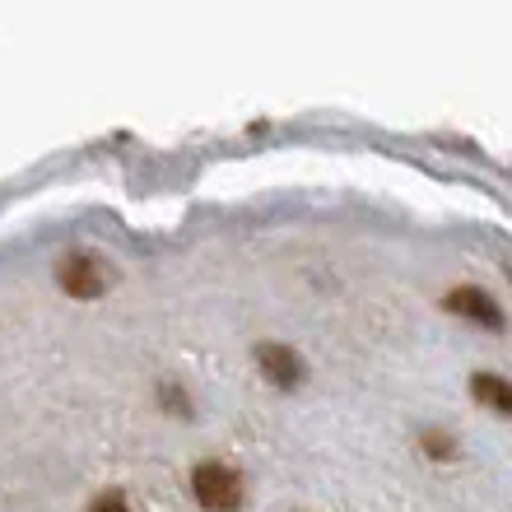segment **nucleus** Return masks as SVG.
Listing matches in <instances>:
<instances>
[{"instance_id":"f257e3e1","label":"nucleus","mask_w":512,"mask_h":512,"mask_svg":"<svg viewBox=\"0 0 512 512\" xmlns=\"http://www.w3.org/2000/svg\"><path fill=\"white\" fill-rule=\"evenodd\" d=\"M191 494L205 512H238L247 499V485L238 466H229V461H201L191 471Z\"/></svg>"},{"instance_id":"f03ea898","label":"nucleus","mask_w":512,"mask_h":512,"mask_svg":"<svg viewBox=\"0 0 512 512\" xmlns=\"http://www.w3.org/2000/svg\"><path fill=\"white\" fill-rule=\"evenodd\" d=\"M56 284H61L70 298L94 303V298L112 284V270L103 266L94 252H70V256H61V266H56Z\"/></svg>"},{"instance_id":"7ed1b4c3","label":"nucleus","mask_w":512,"mask_h":512,"mask_svg":"<svg viewBox=\"0 0 512 512\" xmlns=\"http://www.w3.org/2000/svg\"><path fill=\"white\" fill-rule=\"evenodd\" d=\"M443 308L452 312V317H466V322L485 326V331H503V326H508L503 308L485 294V289H475V284H457V289L443 298Z\"/></svg>"},{"instance_id":"20e7f679","label":"nucleus","mask_w":512,"mask_h":512,"mask_svg":"<svg viewBox=\"0 0 512 512\" xmlns=\"http://www.w3.org/2000/svg\"><path fill=\"white\" fill-rule=\"evenodd\" d=\"M256 368L266 373L270 387L280 391H294L298 382H303V354H294L289 345H275V340H266V345H256Z\"/></svg>"},{"instance_id":"39448f33","label":"nucleus","mask_w":512,"mask_h":512,"mask_svg":"<svg viewBox=\"0 0 512 512\" xmlns=\"http://www.w3.org/2000/svg\"><path fill=\"white\" fill-rule=\"evenodd\" d=\"M471 396L494 415L512 419V382L499 378V373H471Z\"/></svg>"},{"instance_id":"423d86ee","label":"nucleus","mask_w":512,"mask_h":512,"mask_svg":"<svg viewBox=\"0 0 512 512\" xmlns=\"http://www.w3.org/2000/svg\"><path fill=\"white\" fill-rule=\"evenodd\" d=\"M89 512H131V503H126V494L112 489V494H98V499L89 503Z\"/></svg>"},{"instance_id":"0eeeda50","label":"nucleus","mask_w":512,"mask_h":512,"mask_svg":"<svg viewBox=\"0 0 512 512\" xmlns=\"http://www.w3.org/2000/svg\"><path fill=\"white\" fill-rule=\"evenodd\" d=\"M424 452H429V457H452V438H438V433H424Z\"/></svg>"}]
</instances>
